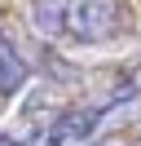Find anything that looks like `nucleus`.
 <instances>
[{
  "mask_svg": "<svg viewBox=\"0 0 141 146\" xmlns=\"http://www.w3.org/2000/svg\"><path fill=\"white\" fill-rule=\"evenodd\" d=\"M26 80H31V66H26V58L13 49V40L0 31V98H13V93L26 89Z\"/></svg>",
  "mask_w": 141,
  "mask_h": 146,
  "instance_id": "obj_3",
  "label": "nucleus"
},
{
  "mask_svg": "<svg viewBox=\"0 0 141 146\" xmlns=\"http://www.w3.org/2000/svg\"><path fill=\"white\" fill-rule=\"evenodd\" d=\"M31 22L44 40L101 44L119 31V0H35Z\"/></svg>",
  "mask_w": 141,
  "mask_h": 146,
  "instance_id": "obj_1",
  "label": "nucleus"
},
{
  "mask_svg": "<svg viewBox=\"0 0 141 146\" xmlns=\"http://www.w3.org/2000/svg\"><path fill=\"white\" fill-rule=\"evenodd\" d=\"M97 119H101V111H62L49 124V133H44V146H75V142H84L97 128Z\"/></svg>",
  "mask_w": 141,
  "mask_h": 146,
  "instance_id": "obj_2",
  "label": "nucleus"
}]
</instances>
